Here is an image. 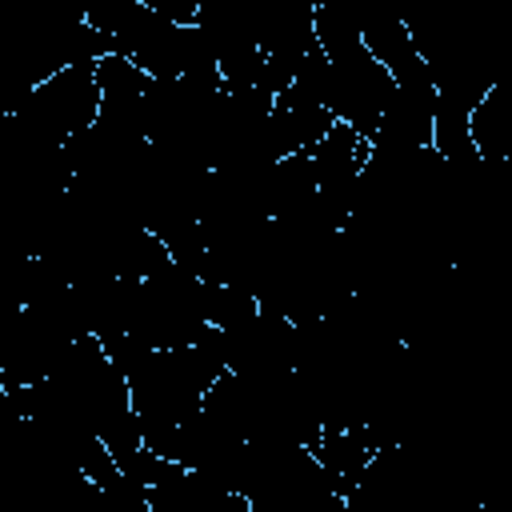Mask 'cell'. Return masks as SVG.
<instances>
[{"mask_svg":"<svg viewBox=\"0 0 512 512\" xmlns=\"http://www.w3.org/2000/svg\"><path fill=\"white\" fill-rule=\"evenodd\" d=\"M100 116V84L96 64L64 68L36 84L16 112L4 116V128L36 148H64L76 132H84Z\"/></svg>","mask_w":512,"mask_h":512,"instance_id":"1","label":"cell"}]
</instances>
